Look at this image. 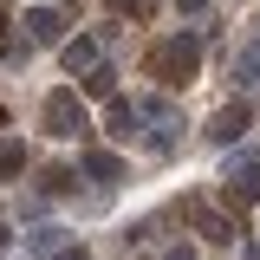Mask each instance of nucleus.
<instances>
[{"label": "nucleus", "mask_w": 260, "mask_h": 260, "mask_svg": "<svg viewBox=\"0 0 260 260\" xmlns=\"http://www.w3.org/2000/svg\"><path fill=\"white\" fill-rule=\"evenodd\" d=\"M202 72V39L195 32H169L162 46H150V78L156 85H189Z\"/></svg>", "instance_id": "obj_1"}, {"label": "nucleus", "mask_w": 260, "mask_h": 260, "mask_svg": "<svg viewBox=\"0 0 260 260\" xmlns=\"http://www.w3.org/2000/svg\"><path fill=\"white\" fill-rule=\"evenodd\" d=\"M46 137H59V143H72V137H91V117H85V98L72 91V85H59V91H46Z\"/></svg>", "instance_id": "obj_2"}, {"label": "nucleus", "mask_w": 260, "mask_h": 260, "mask_svg": "<svg viewBox=\"0 0 260 260\" xmlns=\"http://www.w3.org/2000/svg\"><path fill=\"white\" fill-rule=\"evenodd\" d=\"M221 202L234 208V215L260 202V156H228L221 162Z\"/></svg>", "instance_id": "obj_3"}, {"label": "nucleus", "mask_w": 260, "mask_h": 260, "mask_svg": "<svg viewBox=\"0 0 260 260\" xmlns=\"http://www.w3.org/2000/svg\"><path fill=\"white\" fill-rule=\"evenodd\" d=\"M143 124H150V150H162V156L182 143V111L169 98H143Z\"/></svg>", "instance_id": "obj_4"}, {"label": "nucleus", "mask_w": 260, "mask_h": 260, "mask_svg": "<svg viewBox=\"0 0 260 260\" xmlns=\"http://www.w3.org/2000/svg\"><path fill=\"white\" fill-rule=\"evenodd\" d=\"M247 130H254V104H247V98H234V104H221V111L208 117V137H215V143H234V137H247Z\"/></svg>", "instance_id": "obj_5"}, {"label": "nucleus", "mask_w": 260, "mask_h": 260, "mask_svg": "<svg viewBox=\"0 0 260 260\" xmlns=\"http://www.w3.org/2000/svg\"><path fill=\"white\" fill-rule=\"evenodd\" d=\"M104 130H111L117 143H137V137H143V104H130V98H111V117H104Z\"/></svg>", "instance_id": "obj_6"}, {"label": "nucleus", "mask_w": 260, "mask_h": 260, "mask_svg": "<svg viewBox=\"0 0 260 260\" xmlns=\"http://www.w3.org/2000/svg\"><path fill=\"white\" fill-rule=\"evenodd\" d=\"M65 39V13L52 7H26V46H59Z\"/></svg>", "instance_id": "obj_7"}, {"label": "nucleus", "mask_w": 260, "mask_h": 260, "mask_svg": "<svg viewBox=\"0 0 260 260\" xmlns=\"http://www.w3.org/2000/svg\"><path fill=\"white\" fill-rule=\"evenodd\" d=\"M234 85L241 91H260V26L241 39V52H234Z\"/></svg>", "instance_id": "obj_8"}, {"label": "nucleus", "mask_w": 260, "mask_h": 260, "mask_svg": "<svg viewBox=\"0 0 260 260\" xmlns=\"http://www.w3.org/2000/svg\"><path fill=\"white\" fill-rule=\"evenodd\" d=\"M59 59H65V72H72V78H85V72L98 65V39H91V32L65 39V46H59Z\"/></svg>", "instance_id": "obj_9"}, {"label": "nucleus", "mask_w": 260, "mask_h": 260, "mask_svg": "<svg viewBox=\"0 0 260 260\" xmlns=\"http://www.w3.org/2000/svg\"><path fill=\"white\" fill-rule=\"evenodd\" d=\"M189 221L202 228V234H208V241H215V247H234V234H241V228H234V221H221V215H208V208H202V202H189Z\"/></svg>", "instance_id": "obj_10"}, {"label": "nucleus", "mask_w": 260, "mask_h": 260, "mask_svg": "<svg viewBox=\"0 0 260 260\" xmlns=\"http://www.w3.org/2000/svg\"><path fill=\"white\" fill-rule=\"evenodd\" d=\"M65 241H72V234H65V228H32L26 234V254H39V260H52L65 247Z\"/></svg>", "instance_id": "obj_11"}, {"label": "nucleus", "mask_w": 260, "mask_h": 260, "mask_svg": "<svg viewBox=\"0 0 260 260\" xmlns=\"http://www.w3.org/2000/svg\"><path fill=\"white\" fill-rule=\"evenodd\" d=\"M85 176H91V182H117V176H124V162L111 156V150H85Z\"/></svg>", "instance_id": "obj_12"}, {"label": "nucleus", "mask_w": 260, "mask_h": 260, "mask_svg": "<svg viewBox=\"0 0 260 260\" xmlns=\"http://www.w3.org/2000/svg\"><path fill=\"white\" fill-rule=\"evenodd\" d=\"M85 98H117V72H111L104 59H98L91 72H85Z\"/></svg>", "instance_id": "obj_13"}, {"label": "nucleus", "mask_w": 260, "mask_h": 260, "mask_svg": "<svg viewBox=\"0 0 260 260\" xmlns=\"http://www.w3.org/2000/svg\"><path fill=\"white\" fill-rule=\"evenodd\" d=\"M26 169V143H0V182Z\"/></svg>", "instance_id": "obj_14"}, {"label": "nucleus", "mask_w": 260, "mask_h": 260, "mask_svg": "<svg viewBox=\"0 0 260 260\" xmlns=\"http://www.w3.org/2000/svg\"><path fill=\"white\" fill-rule=\"evenodd\" d=\"M72 189H78L72 169H46V195H72Z\"/></svg>", "instance_id": "obj_15"}, {"label": "nucleus", "mask_w": 260, "mask_h": 260, "mask_svg": "<svg viewBox=\"0 0 260 260\" xmlns=\"http://www.w3.org/2000/svg\"><path fill=\"white\" fill-rule=\"evenodd\" d=\"M117 13L124 20H150V0H117Z\"/></svg>", "instance_id": "obj_16"}, {"label": "nucleus", "mask_w": 260, "mask_h": 260, "mask_svg": "<svg viewBox=\"0 0 260 260\" xmlns=\"http://www.w3.org/2000/svg\"><path fill=\"white\" fill-rule=\"evenodd\" d=\"M208 7H215V0H182V20H202Z\"/></svg>", "instance_id": "obj_17"}, {"label": "nucleus", "mask_w": 260, "mask_h": 260, "mask_svg": "<svg viewBox=\"0 0 260 260\" xmlns=\"http://www.w3.org/2000/svg\"><path fill=\"white\" fill-rule=\"evenodd\" d=\"M162 260H195V247H189V241H176V247H169Z\"/></svg>", "instance_id": "obj_18"}, {"label": "nucleus", "mask_w": 260, "mask_h": 260, "mask_svg": "<svg viewBox=\"0 0 260 260\" xmlns=\"http://www.w3.org/2000/svg\"><path fill=\"white\" fill-rule=\"evenodd\" d=\"M52 260H91V254H85V247H59Z\"/></svg>", "instance_id": "obj_19"}, {"label": "nucleus", "mask_w": 260, "mask_h": 260, "mask_svg": "<svg viewBox=\"0 0 260 260\" xmlns=\"http://www.w3.org/2000/svg\"><path fill=\"white\" fill-rule=\"evenodd\" d=\"M0 46H7V13H0Z\"/></svg>", "instance_id": "obj_20"}, {"label": "nucleus", "mask_w": 260, "mask_h": 260, "mask_svg": "<svg viewBox=\"0 0 260 260\" xmlns=\"http://www.w3.org/2000/svg\"><path fill=\"white\" fill-rule=\"evenodd\" d=\"M0 130H7V104H0Z\"/></svg>", "instance_id": "obj_21"}, {"label": "nucleus", "mask_w": 260, "mask_h": 260, "mask_svg": "<svg viewBox=\"0 0 260 260\" xmlns=\"http://www.w3.org/2000/svg\"><path fill=\"white\" fill-rule=\"evenodd\" d=\"M0 247H7V228H0Z\"/></svg>", "instance_id": "obj_22"}]
</instances>
